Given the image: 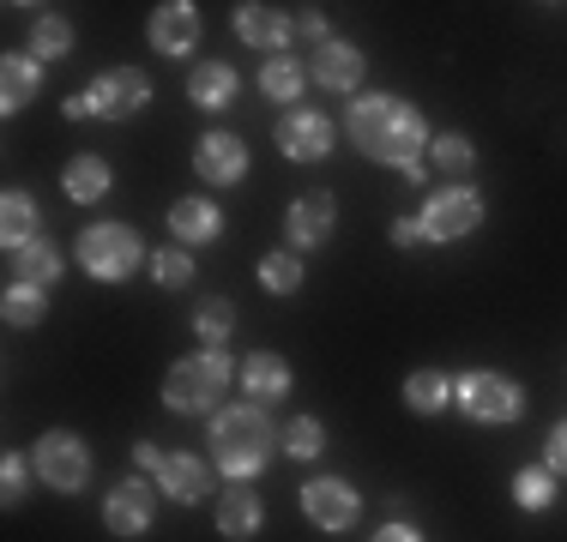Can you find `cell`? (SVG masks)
Listing matches in <instances>:
<instances>
[{
  "label": "cell",
  "instance_id": "9c48e42d",
  "mask_svg": "<svg viewBox=\"0 0 567 542\" xmlns=\"http://www.w3.org/2000/svg\"><path fill=\"white\" fill-rule=\"evenodd\" d=\"M157 500H164V488L152 477H121L110 494H103V524H110L115 536H145L157 524Z\"/></svg>",
  "mask_w": 567,
  "mask_h": 542
},
{
  "label": "cell",
  "instance_id": "7402d4cb",
  "mask_svg": "<svg viewBox=\"0 0 567 542\" xmlns=\"http://www.w3.org/2000/svg\"><path fill=\"white\" fill-rule=\"evenodd\" d=\"M110 187H115V169H110V157H103V152H73V157H66L61 194L73 199V206H97V199H110Z\"/></svg>",
  "mask_w": 567,
  "mask_h": 542
},
{
  "label": "cell",
  "instance_id": "2e32d148",
  "mask_svg": "<svg viewBox=\"0 0 567 542\" xmlns=\"http://www.w3.org/2000/svg\"><path fill=\"white\" fill-rule=\"evenodd\" d=\"M164 223H169V241H182V248H206V241L224 236V206L206 199V194H182L164 211Z\"/></svg>",
  "mask_w": 567,
  "mask_h": 542
},
{
  "label": "cell",
  "instance_id": "f35d334b",
  "mask_svg": "<svg viewBox=\"0 0 567 542\" xmlns=\"http://www.w3.org/2000/svg\"><path fill=\"white\" fill-rule=\"evenodd\" d=\"M386 236H393V248H423V223H416V217H393Z\"/></svg>",
  "mask_w": 567,
  "mask_h": 542
},
{
  "label": "cell",
  "instance_id": "836d02e7",
  "mask_svg": "<svg viewBox=\"0 0 567 542\" xmlns=\"http://www.w3.org/2000/svg\"><path fill=\"white\" fill-rule=\"evenodd\" d=\"M229 332H236V308H229V295L199 302V314H194V337H199V344H206V350H224Z\"/></svg>",
  "mask_w": 567,
  "mask_h": 542
},
{
  "label": "cell",
  "instance_id": "8d00e7d4",
  "mask_svg": "<svg viewBox=\"0 0 567 542\" xmlns=\"http://www.w3.org/2000/svg\"><path fill=\"white\" fill-rule=\"evenodd\" d=\"M544 470H556V477L567 482V416L561 423H549V434H544V458H537Z\"/></svg>",
  "mask_w": 567,
  "mask_h": 542
},
{
  "label": "cell",
  "instance_id": "4fadbf2b",
  "mask_svg": "<svg viewBox=\"0 0 567 542\" xmlns=\"http://www.w3.org/2000/svg\"><path fill=\"white\" fill-rule=\"evenodd\" d=\"M332 145H339V127H332L320 108H290L278 121V152L290 163H327Z\"/></svg>",
  "mask_w": 567,
  "mask_h": 542
},
{
  "label": "cell",
  "instance_id": "e0dca14e",
  "mask_svg": "<svg viewBox=\"0 0 567 542\" xmlns=\"http://www.w3.org/2000/svg\"><path fill=\"white\" fill-rule=\"evenodd\" d=\"M362 73H369V61H362V49L350 43V37H332L327 49L308 54V79H315L320 91H339V97H350V91L362 85Z\"/></svg>",
  "mask_w": 567,
  "mask_h": 542
},
{
  "label": "cell",
  "instance_id": "277c9868",
  "mask_svg": "<svg viewBox=\"0 0 567 542\" xmlns=\"http://www.w3.org/2000/svg\"><path fill=\"white\" fill-rule=\"evenodd\" d=\"M73 260L85 265V278H97V283H127L140 265H152V248H145V236H140L133 223L103 217V223H85V229H79Z\"/></svg>",
  "mask_w": 567,
  "mask_h": 542
},
{
  "label": "cell",
  "instance_id": "d6986e66",
  "mask_svg": "<svg viewBox=\"0 0 567 542\" xmlns=\"http://www.w3.org/2000/svg\"><path fill=\"white\" fill-rule=\"evenodd\" d=\"M61 271H66V253H61V241H55V236H37V241H24V248H12V253H7V283L55 290Z\"/></svg>",
  "mask_w": 567,
  "mask_h": 542
},
{
  "label": "cell",
  "instance_id": "ffe728a7",
  "mask_svg": "<svg viewBox=\"0 0 567 542\" xmlns=\"http://www.w3.org/2000/svg\"><path fill=\"white\" fill-rule=\"evenodd\" d=\"M241 392H248V404H284L290 398V386H296V374H290V362L278 356V350H254L248 362H241Z\"/></svg>",
  "mask_w": 567,
  "mask_h": 542
},
{
  "label": "cell",
  "instance_id": "4316f807",
  "mask_svg": "<svg viewBox=\"0 0 567 542\" xmlns=\"http://www.w3.org/2000/svg\"><path fill=\"white\" fill-rule=\"evenodd\" d=\"M308 85H315V79H308V61H296V54H272V61H260V91L272 103H302Z\"/></svg>",
  "mask_w": 567,
  "mask_h": 542
},
{
  "label": "cell",
  "instance_id": "603a6c76",
  "mask_svg": "<svg viewBox=\"0 0 567 542\" xmlns=\"http://www.w3.org/2000/svg\"><path fill=\"white\" fill-rule=\"evenodd\" d=\"M241 97V79L229 61H199L194 73H187V103L206 108V115H218V108H229Z\"/></svg>",
  "mask_w": 567,
  "mask_h": 542
},
{
  "label": "cell",
  "instance_id": "f1b7e54d",
  "mask_svg": "<svg viewBox=\"0 0 567 542\" xmlns=\"http://www.w3.org/2000/svg\"><path fill=\"white\" fill-rule=\"evenodd\" d=\"M0 320H7L12 332H31V325H43V320H49V290L7 283V295H0Z\"/></svg>",
  "mask_w": 567,
  "mask_h": 542
},
{
  "label": "cell",
  "instance_id": "484cf974",
  "mask_svg": "<svg viewBox=\"0 0 567 542\" xmlns=\"http://www.w3.org/2000/svg\"><path fill=\"white\" fill-rule=\"evenodd\" d=\"M447 404H453V374H441V368L404 374V410L411 416H441Z\"/></svg>",
  "mask_w": 567,
  "mask_h": 542
},
{
  "label": "cell",
  "instance_id": "1f68e13d",
  "mask_svg": "<svg viewBox=\"0 0 567 542\" xmlns=\"http://www.w3.org/2000/svg\"><path fill=\"white\" fill-rule=\"evenodd\" d=\"M73 19H61V12H37L31 24V54L37 61H61V54H73Z\"/></svg>",
  "mask_w": 567,
  "mask_h": 542
},
{
  "label": "cell",
  "instance_id": "30bf717a",
  "mask_svg": "<svg viewBox=\"0 0 567 542\" xmlns=\"http://www.w3.org/2000/svg\"><path fill=\"white\" fill-rule=\"evenodd\" d=\"M332 229H339V199H332L327 187H315V194H296V206L284 211V248H296V253L327 248Z\"/></svg>",
  "mask_w": 567,
  "mask_h": 542
},
{
  "label": "cell",
  "instance_id": "cb8c5ba5",
  "mask_svg": "<svg viewBox=\"0 0 567 542\" xmlns=\"http://www.w3.org/2000/svg\"><path fill=\"white\" fill-rule=\"evenodd\" d=\"M43 236V211H37V194H24V187H7L0 194V248H24V241Z\"/></svg>",
  "mask_w": 567,
  "mask_h": 542
},
{
  "label": "cell",
  "instance_id": "8fae6325",
  "mask_svg": "<svg viewBox=\"0 0 567 542\" xmlns=\"http://www.w3.org/2000/svg\"><path fill=\"white\" fill-rule=\"evenodd\" d=\"M194 175H199L206 187H236V181H248V139H241V133H224V127L199 133V145H194Z\"/></svg>",
  "mask_w": 567,
  "mask_h": 542
},
{
  "label": "cell",
  "instance_id": "ba28073f",
  "mask_svg": "<svg viewBox=\"0 0 567 542\" xmlns=\"http://www.w3.org/2000/svg\"><path fill=\"white\" fill-rule=\"evenodd\" d=\"M483 217H489V206H483L477 187L453 181L441 187V194L423 199V211H416V223H423V241H435V248H447V241H465L483 229Z\"/></svg>",
  "mask_w": 567,
  "mask_h": 542
},
{
  "label": "cell",
  "instance_id": "3957f363",
  "mask_svg": "<svg viewBox=\"0 0 567 542\" xmlns=\"http://www.w3.org/2000/svg\"><path fill=\"white\" fill-rule=\"evenodd\" d=\"M241 368H229L224 350H194L164 374V410L169 416H218L229 398V379Z\"/></svg>",
  "mask_w": 567,
  "mask_h": 542
},
{
  "label": "cell",
  "instance_id": "d590c367",
  "mask_svg": "<svg viewBox=\"0 0 567 542\" xmlns=\"http://www.w3.org/2000/svg\"><path fill=\"white\" fill-rule=\"evenodd\" d=\"M31 477H37L31 452H7V458H0V500H7V507H19V500L31 494Z\"/></svg>",
  "mask_w": 567,
  "mask_h": 542
},
{
  "label": "cell",
  "instance_id": "d6a6232c",
  "mask_svg": "<svg viewBox=\"0 0 567 542\" xmlns=\"http://www.w3.org/2000/svg\"><path fill=\"white\" fill-rule=\"evenodd\" d=\"M429 163H435L441 175H453V181H465V175L477 169V145H471L465 133H435V139H429Z\"/></svg>",
  "mask_w": 567,
  "mask_h": 542
},
{
  "label": "cell",
  "instance_id": "52a82bcc",
  "mask_svg": "<svg viewBox=\"0 0 567 542\" xmlns=\"http://www.w3.org/2000/svg\"><path fill=\"white\" fill-rule=\"evenodd\" d=\"M31 465H37V482H43L49 494H79V488L91 482V446H85V434H73V428H49V434H37Z\"/></svg>",
  "mask_w": 567,
  "mask_h": 542
},
{
  "label": "cell",
  "instance_id": "44dd1931",
  "mask_svg": "<svg viewBox=\"0 0 567 542\" xmlns=\"http://www.w3.org/2000/svg\"><path fill=\"white\" fill-rule=\"evenodd\" d=\"M212 524H218V536H229V542L260 536L266 507H260V494H254V482H229L218 494V507H212Z\"/></svg>",
  "mask_w": 567,
  "mask_h": 542
},
{
  "label": "cell",
  "instance_id": "e575fe53",
  "mask_svg": "<svg viewBox=\"0 0 567 542\" xmlns=\"http://www.w3.org/2000/svg\"><path fill=\"white\" fill-rule=\"evenodd\" d=\"M194 253L182 248V241H169V248H152V278H157V290H187L194 283Z\"/></svg>",
  "mask_w": 567,
  "mask_h": 542
},
{
  "label": "cell",
  "instance_id": "7c38bea8",
  "mask_svg": "<svg viewBox=\"0 0 567 542\" xmlns=\"http://www.w3.org/2000/svg\"><path fill=\"white\" fill-rule=\"evenodd\" d=\"M302 519L315 524V531H350V524L362 519V494L344 477H315L302 488Z\"/></svg>",
  "mask_w": 567,
  "mask_h": 542
},
{
  "label": "cell",
  "instance_id": "ab89813d",
  "mask_svg": "<svg viewBox=\"0 0 567 542\" xmlns=\"http://www.w3.org/2000/svg\"><path fill=\"white\" fill-rule=\"evenodd\" d=\"M369 542H423V531H416V524H404V519H386Z\"/></svg>",
  "mask_w": 567,
  "mask_h": 542
},
{
  "label": "cell",
  "instance_id": "ac0fdd59",
  "mask_svg": "<svg viewBox=\"0 0 567 542\" xmlns=\"http://www.w3.org/2000/svg\"><path fill=\"white\" fill-rule=\"evenodd\" d=\"M152 482L164 488V500H175V507H206L212 500V465L194 452H164Z\"/></svg>",
  "mask_w": 567,
  "mask_h": 542
},
{
  "label": "cell",
  "instance_id": "6da1fadb",
  "mask_svg": "<svg viewBox=\"0 0 567 542\" xmlns=\"http://www.w3.org/2000/svg\"><path fill=\"white\" fill-rule=\"evenodd\" d=\"M344 133H350V145H357L362 157L386 163V169H399V175H411V169H423V163H429L423 157L429 152L423 108L393 97V91H374V97L350 103L344 108Z\"/></svg>",
  "mask_w": 567,
  "mask_h": 542
},
{
  "label": "cell",
  "instance_id": "8992f818",
  "mask_svg": "<svg viewBox=\"0 0 567 542\" xmlns=\"http://www.w3.org/2000/svg\"><path fill=\"white\" fill-rule=\"evenodd\" d=\"M453 404L465 410V423H483V428H513L525 416V386L495 368H471L453 379Z\"/></svg>",
  "mask_w": 567,
  "mask_h": 542
},
{
  "label": "cell",
  "instance_id": "7a4b0ae2",
  "mask_svg": "<svg viewBox=\"0 0 567 542\" xmlns=\"http://www.w3.org/2000/svg\"><path fill=\"white\" fill-rule=\"evenodd\" d=\"M206 446H212V470H218L224 482H254L278 452V428L260 404H224V410L212 416Z\"/></svg>",
  "mask_w": 567,
  "mask_h": 542
},
{
  "label": "cell",
  "instance_id": "60d3db41",
  "mask_svg": "<svg viewBox=\"0 0 567 542\" xmlns=\"http://www.w3.org/2000/svg\"><path fill=\"white\" fill-rule=\"evenodd\" d=\"M133 465H140L145 477H157V465H164V446H157V440H133Z\"/></svg>",
  "mask_w": 567,
  "mask_h": 542
},
{
  "label": "cell",
  "instance_id": "5bb4252c",
  "mask_svg": "<svg viewBox=\"0 0 567 542\" xmlns=\"http://www.w3.org/2000/svg\"><path fill=\"white\" fill-rule=\"evenodd\" d=\"M236 37L272 61V54H290L296 19H290V12H278V7H266V0H241V7H236Z\"/></svg>",
  "mask_w": 567,
  "mask_h": 542
},
{
  "label": "cell",
  "instance_id": "f546056e",
  "mask_svg": "<svg viewBox=\"0 0 567 542\" xmlns=\"http://www.w3.org/2000/svg\"><path fill=\"white\" fill-rule=\"evenodd\" d=\"M308 283V265H302V253L296 248H272V253H260V290H272V295H296Z\"/></svg>",
  "mask_w": 567,
  "mask_h": 542
},
{
  "label": "cell",
  "instance_id": "5b68a950",
  "mask_svg": "<svg viewBox=\"0 0 567 542\" xmlns=\"http://www.w3.org/2000/svg\"><path fill=\"white\" fill-rule=\"evenodd\" d=\"M145 103H152V73H140V66H110V73H97L85 91H73V97L61 103V115L66 121H133Z\"/></svg>",
  "mask_w": 567,
  "mask_h": 542
},
{
  "label": "cell",
  "instance_id": "9a60e30c",
  "mask_svg": "<svg viewBox=\"0 0 567 542\" xmlns=\"http://www.w3.org/2000/svg\"><path fill=\"white\" fill-rule=\"evenodd\" d=\"M145 37H152L157 54L187 61V54L199 49V7L194 0H164V7L152 12V24H145Z\"/></svg>",
  "mask_w": 567,
  "mask_h": 542
},
{
  "label": "cell",
  "instance_id": "74e56055",
  "mask_svg": "<svg viewBox=\"0 0 567 542\" xmlns=\"http://www.w3.org/2000/svg\"><path fill=\"white\" fill-rule=\"evenodd\" d=\"M296 37L315 43V49H327L332 43V19H327V12H296Z\"/></svg>",
  "mask_w": 567,
  "mask_h": 542
},
{
  "label": "cell",
  "instance_id": "d4e9b609",
  "mask_svg": "<svg viewBox=\"0 0 567 542\" xmlns=\"http://www.w3.org/2000/svg\"><path fill=\"white\" fill-rule=\"evenodd\" d=\"M43 91V61L37 54H0V115H19Z\"/></svg>",
  "mask_w": 567,
  "mask_h": 542
},
{
  "label": "cell",
  "instance_id": "83f0119b",
  "mask_svg": "<svg viewBox=\"0 0 567 542\" xmlns=\"http://www.w3.org/2000/svg\"><path fill=\"white\" fill-rule=\"evenodd\" d=\"M556 494H561L556 470H544V465H519V470H513V507H519V512H549V507H556Z\"/></svg>",
  "mask_w": 567,
  "mask_h": 542
},
{
  "label": "cell",
  "instance_id": "4dcf8cb0",
  "mask_svg": "<svg viewBox=\"0 0 567 542\" xmlns=\"http://www.w3.org/2000/svg\"><path fill=\"white\" fill-rule=\"evenodd\" d=\"M278 446H284V458H296V465H315L320 452H327V423L320 416H290L278 434Z\"/></svg>",
  "mask_w": 567,
  "mask_h": 542
}]
</instances>
